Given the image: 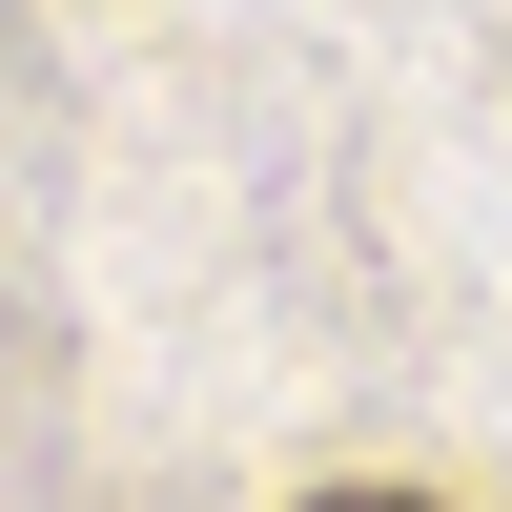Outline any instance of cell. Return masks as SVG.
<instances>
[{
    "label": "cell",
    "mask_w": 512,
    "mask_h": 512,
    "mask_svg": "<svg viewBox=\"0 0 512 512\" xmlns=\"http://www.w3.org/2000/svg\"><path fill=\"white\" fill-rule=\"evenodd\" d=\"M308 512H431V492H308Z\"/></svg>",
    "instance_id": "6da1fadb"
}]
</instances>
